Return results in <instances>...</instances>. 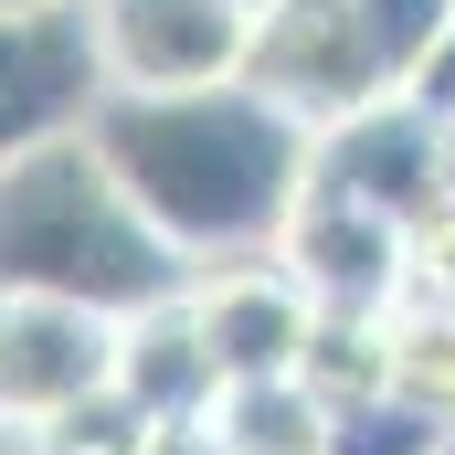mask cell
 Listing matches in <instances>:
<instances>
[{
    "mask_svg": "<svg viewBox=\"0 0 455 455\" xmlns=\"http://www.w3.org/2000/svg\"><path fill=\"white\" fill-rule=\"evenodd\" d=\"M107 170L138 191V212L180 243V265H254L318 191V127L254 96V85H202V96H107L96 127Z\"/></svg>",
    "mask_w": 455,
    "mask_h": 455,
    "instance_id": "cell-1",
    "label": "cell"
},
{
    "mask_svg": "<svg viewBox=\"0 0 455 455\" xmlns=\"http://www.w3.org/2000/svg\"><path fill=\"white\" fill-rule=\"evenodd\" d=\"M180 286H191L180 243L138 212V191L107 170L96 138L32 148L0 170V297H64L127 329Z\"/></svg>",
    "mask_w": 455,
    "mask_h": 455,
    "instance_id": "cell-2",
    "label": "cell"
},
{
    "mask_svg": "<svg viewBox=\"0 0 455 455\" xmlns=\"http://www.w3.org/2000/svg\"><path fill=\"white\" fill-rule=\"evenodd\" d=\"M243 85L275 96L297 127L329 138V127H349V116L413 96V43H403L381 11H360V0H275V11L254 21Z\"/></svg>",
    "mask_w": 455,
    "mask_h": 455,
    "instance_id": "cell-3",
    "label": "cell"
},
{
    "mask_svg": "<svg viewBox=\"0 0 455 455\" xmlns=\"http://www.w3.org/2000/svg\"><path fill=\"white\" fill-rule=\"evenodd\" d=\"M85 21L116 96H202L254 64V11L233 0H85Z\"/></svg>",
    "mask_w": 455,
    "mask_h": 455,
    "instance_id": "cell-4",
    "label": "cell"
},
{
    "mask_svg": "<svg viewBox=\"0 0 455 455\" xmlns=\"http://www.w3.org/2000/svg\"><path fill=\"white\" fill-rule=\"evenodd\" d=\"M107 96L116 85H107V53H96L85 11H21V21H0V170L32 159V148L85 138Z\"/></svg>",
    "mask_w": 455,
    "mask_h": 455,
    "instance_id": "cell-5",
    "label": "cell"
},
{
    "mask_svg": "<svg viewBox=\"0 0 455 455\" xmlns=\"http://www.w3.org/2000/svg\"><path fill=\"white\" fill-rule=\"evenodd\" d=\"M96 392H116V318L64 297H0V424L21 445Z\"/></svg>",
    "mask_w": 455,
    "mask_h": 455,
    "instance_id": "cell-6",
    "label": "cell"
},
{
    "mask_svg": "<svg viewBox=\"0 0 455 455\" xmlns=\"http://www.w3.org/2000/svg\"><path fill=\"white\" fill-rule=\"evenodd\" d=\"M191 318L223 360V381H297L329 307L297 286L286 254H254V265H202L191 275Z\"/></svg>",
    "mask_w": 455,
    "mask_h": 455,
    "instance_id": "cell-7",
    "label": "cell"
},
{
    "mask_svg": "<svg viewBox=\"0 0 455 455\" xmlns=\"http://www.w3.org/2000/svg\"><path fill=\"white\" fill-rule=\"evenodd\" d=\"M318 180L349 191V202H371L381 223L413 233L424 212H445V202H455V138L413 107V96H392V107H371V116H349V127L318 138Z\"/></svg>",
    "mask_w": 455,
    "mask_h": 455,
    "instance_id": "cell-8",
    "label": "cell"
},
{
    "mask_svg": "<svg viewBox=\"0 0 455 455\" xmlns=\"http://www.w3.org/2000/svg\"><path fill=\"white\" fill-rule=\"evenodd\" d=\"M286 265H297V286L318 297V307H339V318H392L403 307V286H413V233L381 223L371 202H349V191H307V212L286 223L275 243Z\"/></svg>",
    "mask_w": 455,
    "mask_h": 455,
    "instance_id": "cell-9",
    "label": "cell"
},
{
    "mask_svg": "<svg viewBox=\"0 0 455 455\" xmlns=\"http://www.w3.org/2000/svg\"><path fill=\"white\" fill-rule=\"evenodd\" d=\"M116 392L148 413V424H191V413H223V360L202 339V318H191V286L170 297V307H148V318H127L116 329Z\"/></svg>",
    "mask_w": 455,
    "mask_h": 455,
    "instance_id": "cell-10",
    "label": "cell"
},
{
    "mask_svg": "<svg viewBox=\"0 0 455 455\" xmlns=\"http://www.w3.org/2000/svg\"><path fill=\"white\" fill-rule=\"evenodd\" d=\"M212 424L233 455H339V403L307 381H233Z\"/></svg>",
    "mask_w": 455,
    "mask_h": 455,
    "instance_id": "cell-11",
    "label": "cell"
},
{
    "mask_svg": "<svg viewBox=\"0 0 455 455\" xmlns=\"http://www.w3.org/2000/svg\"><path fill=\"white\" fill-rule=\"evenodd\" d=\"M392 392L455 424V307H424V297L392 307Z\"/></svg>",
    "mask_w": 455,
    "mask_h": 455,
    "instance_id": "cell-12",
    "label": "cell"
},
{
    "mask_svg": "<svg viewBox=\"0 0 455 455\" xmlns=\"http://www.w3.org/2000/svg\"><path fill=\"white\" fill-rule=\"evenodd\" d=\"M455 424H435L424 403L403 392H371V403H339V455H445Z\"/></svg>",
    "mask_w": 455,
    "mask_h": 455,
    "instance_id": "cell-13",
    "label": "cell"
},
{
    "mask_svg": "<svg viewBox=\"0 0 455 455\" xmlns=\"http://www.w3.org/2000/svg\"><path fill=\"white\" fill-rule=\"evenodd\" d=\"M148 435H159V424H148L127 392H96V403H75L64 424H43L21 455H148Z\"/></svg>",
    "mask_w": 455,
    "mask_h": 455,
    "instance_id": "cell-14",
    "label": "cell"
},
{
    "mask_svg": "<svg viewBox=\"0 0 455 455\" xmlns=\"http://www.w3.org/2000/svg\"><path fill=\"white\" fill-rule=\"evenodd\" d=\"M403 297H424V307H455V202L413 223V286H403Z\"/></svg>",
    "mask_w": 455,
    "mask_h": 455,
    "instance_id": "cell-15",
    "label": "cell"
},
{
    "mask_svg": "<svg viewBox=\"0 0 455 455\" xmlns=\"http://www.w3.org/2000/svg\"><path fill=\"white\" fill-rule=\"evenodd\" d=\"M413 107H424V116L455 138V21H445V43L424 53V75H413Z\"/></svg>",
    "mask_w": 455,
    "mask_h": 455,
    "instance_id": "cell-16",
    "label": "cell"
},
{
    "mask_svg": "<svg viewBox=\"0 0 455 455\" xmlns=\"http://www.w3.org/2000/svg\"><path fill=\"white\" fill-rule=\"evenodd\" d=\"M148 455H233V445H223V424H212V413H191V424H159Z\"/></svg>",
    "mask_w": 455,
    "mask_h": 455,
    "instance_id": "cell-17",
    "label": "cell"
},
{
    "mask_svg": "<svg viewBox=\"0 0 455 455\" xmlns=\"http://www.w3.org/2000/svg\"><path fill=\"white\" fill-rule=\"evenodd\" d=\"M21 11H85V0H0V21H21Z\"/></svg>",
    "mask_w": 455,
    "mask_h": 455,
    "instance_id": "cell-18",
    "label": "cell"
},
{
    "mask_svg": "<svg viewBox=\"0 0 455 455\" xmlns=\"http://www.w3.org/2000/svg\"><path fill=\"white\" fill-rule=\"evenodd\" d=\"M233 11H254V21H265V11H275V0H233Z\"/></svg>",
    "mask_w": 455,
    "mask_h": 455,
    "instance_id": "cell-19",
    "label": "cell"
},
{
    "mask_svg": "<svg viewBox=\"0 0 455 455\" xmlns=\"http://www.w3.org/2000/svg\"><path fill=\"white\" fill-rule=\"evenodd\" d=\"M0 455H21V435H11V424H0Z\"/></svg>",
    "mask_w": 455,
    "mask_h": 455,
    "instance_id": "cell-20",
    "label": "cell"
},
{
    "mask_svg": "<svg viewBox=\"0 0 455 455\" xmlns=\"http://www.w3.org/2000/svg\"><path fill=\"white\" fill-rule=\"evenodd\" d=\"M445 455H455V445H445Z\"/></svg>",
    "mask_w": 455,
    "mask_h": 455,
    "instance_id": "cell-21",
    "label": "cell"
}]
</instances>
